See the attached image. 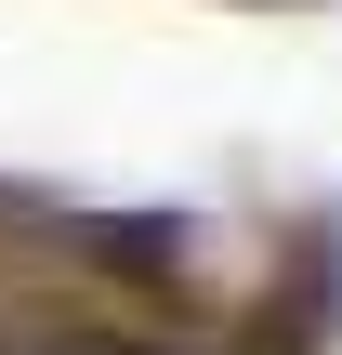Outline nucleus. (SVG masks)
I'll list each match as a JSON object with an SVG mask.
<instances>
[{
    "label": "nucleus",
    "instance_id": "nucleus-1",
    "mask_svg": "<svg viewBox=\"0 0 342 355\" xmlns=\"http://www.w3.org/2000/svg\"><path fill=\"white\" fill-rule=\"evenodd\" d=\"M0 355H132V343H105V329H53V343H0Z\"/></svg>",
    "mask_w": 342,
    "mask_h": 355
}]
</instances>
